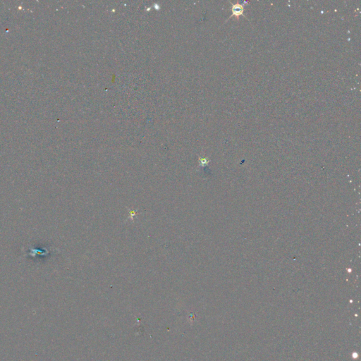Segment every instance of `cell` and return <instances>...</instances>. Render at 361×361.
Returning a JSON list of instances; mask_svg holds the SVG:
<instances>
[{"label":"cell","mask_w":361,"mask_h":361,"mask_svg":"<svg viewBox=\"0 0 361 361\" xmlns=\"http://www.w3.org/2000/svg\"><path fill=\"white\" fill-rule=\"evenodd\" d=\"M231 11H232V13H233V16H239L243 14V7L242 5L239 4H233L232 5Z\"/></svg>","instance_id":"cell-1"}]
</instances>
